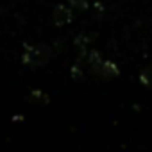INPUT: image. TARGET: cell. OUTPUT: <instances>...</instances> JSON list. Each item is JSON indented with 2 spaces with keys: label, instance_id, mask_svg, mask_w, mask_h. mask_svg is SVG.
<instances>
[{
  "label": "cell",
  "instance_id": "cell-1",
  "mask_svg": "<svg viewBox=\"0 0 152 152\" xmlns=\"http://www.w3.org/2000/svg\"><path fill=\"white\" fill-rule=\"evenodd\" d=\"M48 56H50V52H48L47 47H39V45L38 47H29L23 54V61L31 66H39V64L47 63Z\"/></svg>",
  "mask_w": 152,
  "mask_h": 152
},
{
  "label": "cell",
  "instance_id": "cell-2",
  "mask_svg": "<svg viewBox=\"0 0 152 152\" xmlns=\"http://www.w3.org/2000/svg\"><path fill=\"white\" fill-rule=\"evenodd\" d=\"M72 18V9L66 7V6H59L56 11H54V22L57 25H63V23H68Z\"/></svg>",
  "mask_w": 152,
  "mask_h": 152
},
{
  "label": "cell",
  "instance_id": "cell-3",
  "mask_svg": "<svg viewBox=\"0 0 152 152\" xmlns=\"http://www.w3.org/2000/svg\"><path fill=\"white\" fill-rule=\"evenodd\" d=\"M100 73H104V75H116V73H118V70L115 68V64H113V63H106V61H104Z\"/></svg>",
  "mask_w": 152,
  "mask_h": 152
},
{
  "label": "cell",
  "instance_id": "cell-4",
  "mask_svg": "<svg viewBox=\"0 0 152 152\" xmlns=\"http://www.w3.org/2000/svg\"><path fill=\"white\" fill-rule=\"evenodd\" d=\"M141 83L145 84V86H150L152 88V68H148V70H145L143 73H141Z\"/></svg>",
  "mask_w": 152,
  "mask_h": 152
}]
</instances>
